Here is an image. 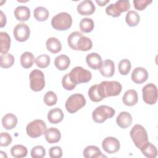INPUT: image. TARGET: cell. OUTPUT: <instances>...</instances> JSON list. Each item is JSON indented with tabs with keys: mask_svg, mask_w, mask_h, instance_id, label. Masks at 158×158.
Masks as SVG:
<instances>
[{
	"mask_svg": "<svg viewBox=\"0 0 158 158\" xmlns=\"http://www.w3.org/2000/svg\"><path fill=\"white\" fill-rule=\"evenodd\" d=\"M35 60L33 54L30 52H25L20 56V64L25 69L31 67L33 65Z\"/></svg>",
	"mask_w": 158,
	"mask_h": 158,
	"instance_id": "28",
	"label": "cell"
},
{
	"mask_svg": "<svg viewBox=\"0 0 158 158\" xmlns=\"http://www.w3.org/2000/svg\"><path fill=\"white\" fill-rule=\"evenodd\" d=\"M69 77L71 81L77 85L90 81L92 74L90 71L85 69L82 67L77 66L72 69L69 73Z\"/></svg>",
	"mask_w": 158,
	"mask_h": 158,
	"instance_id": "5",
	"label": "cell"
},
{
	"mask_svg": "<svg viewBox=\"0 0 158 158\" xmlns=\"http://www.w3.org/2000/svg\"><path fill=\"white\" fill-rule=\"evenodd\" d=\"M102 147L106 152L111 154L118 151L120 148V144L116 138L109 136L104 138L102 141Z\"/></svg>",
	"mask_w": 158,
	"mask_h": 158,
	"instance_id": "11",
	"label": "cell"
},
{
	"mask_svg": "<svg viewBox=\"0 0 158 158\" xmlns=\"http://www.w3.org/2000/svg\"><path fill=\"white\" fill-rule=\"evenodd\" d=\"M0 156L1 157H7V155L5 154V152H4L3 151H0Z\"/></svg>",
	"mask_w": 158,
	"mask_h": 158,
	"instance_id": "48",
	"label": "cell"
},
{
	"mask_svg": "<svg viewBox=\"0 0 158 158\" xmlns=\"http://www.w3.org/2000/svg\"><path fill=\"white\" fill-rule=\"evenodd\" d=\"M86 62L88 65L94 70L99 69L102 64L101 57L96 52H92L88 54L86 57Z\"/></svg>",
	"mask_w": 158,
	"mask_h": 158,
	"instance_id": "14",
	"label": "cell"
},
{
	"mask_svg": "<svg viewBox=\"0 0 158 158\" xmlns=\"http://www.w3.org/2000/svg\"><path fill=\"white\" fill-rule=\"evenodd\" d=\"M130 135L135 145L139 149L148 141L147 131L141 125H135L131 128Z\"/></svg>",
	"mask_w": 158,
	"mask_h": 158,
	"instance_id": "3",
	"label": "cell"
},
{
	"mask_svg": "<svg viewBox=\"0 0 158 158\" xmlns=\"http://www.w3.org/2000/svg\"><path fill=\"white\" fill-rule=\"evenodd\" d=\"M11 155L15 158H21L27 156L28 151L25 146L22 144H16L10 149Z\"/></svg>",
	"mask_w": 158,
	"mask_h": 158,
	"instance_id": "30",
	"label": "cell"
},
{
	"mask_svg": "<svg viewBox=\"0 0 158 158\" xmlns=\"http://www.w3.org/2000/svg\"><path fill=\"white\" fill-rule=\"evenodd\" d=\"M14 15L19 21H27L30 17V10L27 6H19L15 9Z\"/></svg>",
	"mask_w": 158,
	"mask_h": 158,
	"instance_id": "19",
	"label": "cell"
},
{
	"mask_svg": "<svg viewBox=\"0 0 158 158\" xmlns=\"http://www.w3.org/2000/svg\"><path fill=\"white\" fill-rule=\"evenodd\" d=\"M86 104V99L84 96L80 93H75L70 96L65 102V108L70 114H74L84 107Z\"/></svg>",
	"mask_w": 158,
	"mask_h": 158,
	"instance_id": "4",
	"label": "cell"
},
{
	"mask_svg": "<svg viewBox=\"0 0 158 158\" xmlns=\"http://www.w3.org/2000/svg\"><path fill=\"white\" fill-rule=\"evenodd\" d=\"M34 17L38 21L43 22L47 20L49 16V11L48 10L42 6L37 7L35 9L34 12Z\"/></svg>",
	"mask_w": 158,
	"mask_h": 158,
	"instance_id": "32",
	"label": "cell"
},
{
	"mask_svg": "<svg viewBox=\"0 0 158 158\" xmlns=\"http://www.w3.org/2000/svg\"><path fill=\"white\" fill-rule=\"evenodd\" d=\"M138 99V93L135 89H128L126 91L122 98L123 104L128 106H135L137 103Z\"/></svg>",
	"mask_w": 158,
	"mask_h": 158,
	"instance_id": "17",
	"label": "cell"
},
{
	"mask_svg": "<svg viewBox=\"0 0 158 158\" xmlns=\"http://www.w3.org/2000/svg\"><path fill=\"white\" fill-rule=\"evenodd\" d=\"M47 49L53 54L60 52L62 49V44L60 41L55 37L48 38L46 42Z\"/></svg>",
	"mask_w": 158,
	"mask_h": 158,
	"instance_id": "23",
	"label": "cell"
},
{
	"mask_svg": "<svg viewBox=\"0 0 158 158\" xmlns=\"http://www.w3.org/2000/svg\"><path fill=\"white\" fill-rule=\"evenodd\" d=\"M115 113V110L111 107L101 105L97 107L92 113L93 120L96 123H103L107 118H112Z\"/></svg>",
	"mask_w": 158,
	"mask_h": 158,
	"instance_id": "6",
	"label": "cell"
},
{
	"mask_svg": "<svg viewBox=\"0 0 158 158\" xmlns=\"http://www.w3.org/2000/svg\"><path fill=\"white\" fill-rule=\"evenodd\" d=\"M143 99L144 102L148 104H154L157 100V86L153 83L146 85L142 89Z\"/></svg>",
	"mask_w": 158,
	"mask_h": 158,
	"instance_id": "9",
	"label": "cell"
},
{
	"mask_svg": "<svg viewBox=\"0 0 158 158\" xmlns=\"http://www.w3.org/2000/svg\"><path fill=\"white\" fill-rule=\"evenodd\" d=\"M152 1L151 0H134V7L136 10H143Z\"/></svg>",
	"mask_w": 158,
	"mask_h": 158,
	"instance_id": "42",
	"label": "cell"
},
{
	"mask_svg": "<svg viewBox=\"0 0 158 158\" xmlns=\"http://www.w3.org/2000/svg\"><path fill=\"white\" fill-rule=\"evenodd\" d=\"M17 123V117L12 114L8 113L3 116L2 118V125L6 130H11L15 128Z\"/></svg>",
	"mask_w": 158,
	"mask_h": 158,
	"instance_id": "22",
	"label": "cell"
},
{
	"mask_svg": "<svg viewBox=\"0 0 158 158\" xmlns=\"http://www.w3.org/2000/svg\"><path fill=\"white\" fill-rule=\"evenodd\" d=\"M96 2L97 4H98L99 6H105L107 3H108V2H109V0H106V1H98V0H96Z\"/></svg>",
	"mask_w": 158,
	"mask_h": 158,
	"instance_id": "47",
	"label": "cell"
},
{
	"mask_svg": "<svg viewBox=\"0 0 158 158\" xmlns=\"http://www.w3.org/2000/svg\"><path fill=\"white\" fill-rule=\"evenodd\" d=\"M115 5L120 13L123 12H126L130 8V3L129 1H117L115 3Z\"/></svg>",
	"mask_w": 158,
	"mask_h": 158,
	"instance_id": "41",
	"label": "cell"
},
{
	"mask_svg": "<svg viewBox=\"0 0 158 158\" xmlns=\"http://www.w3.org/2000/svg\"><path fill=\"white\" fill-rule=\"evenodd\" d=\"M96 7L91 0H84L81 1L77 6V10L81 15H89L93 14Z\"/></svg>",
	"mask_w": 158,
	"mask_h": 158,
	"instance_id": "12",
	"label": "cell"
},
{
	"mask_svg": "<svg viewBox=\"0 0 158 158\" xmlns=\"http://www.w3.org/2000/svg\"><path fill=\"white\" fill-rule=\"evenodd\" d=\"M43 101L47 106H52L56 104L57 101V97L53 91H49L44 94Z\"/></svg>",
	"mask_w": 158,
	"mask_h": 158,
	"instance_id": "38",
	"label": "cell"
},
{
	"mask_svg": "<svg viewBox=\"0 0 158 158\" xmlns=\"http://www.w3.org/2000/svg\"><path fill=\"white\" fill-rule=\"evenodd\" d=\"M46 155V151L43 146L38 145L31 150V156L33 158H43Z\"/></svg>",
	"mask_w": 158,
	"mask_h": 158,
	"instance_id": "39",
	"label": "cell"
},
{
	"mask_svg": "<svg viewBox=\"0 0 158 158\" xmlns=\"http://www.w3.org/2000/svg\"><path fill=\"white\" fill-rule=\"evenodd\" d=\"M127 23L130 27L136 26L140 20V16L135 10H129L125 16Z\"/></svg>",
	"mask_w": 158,
	"mask_h": 158,
	"instance_id": "29",
	"label": "cell"
},
{
	"mask_svg": "<svg viewBox=\"0 0 158 158\" xmlns=\"http://www.w3.org/2000/svg\"><path fill=\"white\" fill-rule=\"evenodd\" d=\"M92 47L93 43L91 40L89 38L83 35L80 36L77 42V51L79 50L81 51H86L91 49Z\"/></svg>",
	"mask_w": 158,
	"mask_h": 158,
	"instance_id": "26",
	"label": "cell"
},
{
	"mask_svg": "<svg viewBox=\"0 0 158 158\" xmlns=\"http://www.w3.org/2000/svg\"><path fill=\"white\" fill-rule=\"evenodd\" d=\"M12 141V136L7 132H2L1 133L0 138V146H7Z\"/></svg>",
	"mask_w": 158,
	"mask_h": 158,
	"instance_id": "43",
	"label": "cell"
},
{
	"mask_svg": "<svg viewBox=\"0 0 158 158\" xmlns=\"http://www.w3.org/2000/svg\"><path fill=\"white\" fill-rule=\"evenodd\" d=\"M64 118V114L62 110L58 107L50 110L48 114V121L53 124L60 122Z\"/></svg>",
	"mask_w": 158,
	"mask_h": 158,
	"instance_id": "21",
	"label": "cell"
},
{
	"mask_svg": "<svg viewBox=\"0 0 158 158\" xmlns=\"http://www.w3.org/2000/svg\"><path fill=\"white\" fill-rule=\"evenodd\" d=\"M117 124L122 128L129 127L132 123V117L128 112H121L116 118Z\"/></svg>",
	"mask_w": 158,
	"mask_h": 158,
	"instance_id": "16",
	"label": "cell"
},
{
	"mask_svg": "<svg viewBox=\"0 0 158 158\" xmlns=\"http://www.w3.org/2000/svg\"><path fill=\"white\" fill-rule=\"evenodd\" d=\"M94 27V22L91 18H83L80 22V28L82 32L89 33Z\"/></svg>",
	"mask_w": 158,
	"mask_h": 158,
	"instance_id": "33",
	"label": "cell"
},
{
	"mask_svg": "<svg viewBox=\"0 0 158 158\" xmlns=\"http://www.w3.org/2000/svg\"><path fill=\"white\" fill-rule=\"evenodd\" d=\"M122 89V85L117 81H104L98 85V90L102 99L109 96L118 95Z\"/></svg>",
	"mask_w": 158,
	"mask_h": 158,
	"instance_id": "1",
	"label": "cell"
},
{
	"mask_svg": "<svg viewBox=\"0 0 158 158\" xmlns=\"http://www.w3.org/2000/svg\"><path fill=\"white\" fill-rule=\"evenodd\" d=\"M106 12L109 15H110L114 17H119L121 14V13L117 9L115 4H113V3L109 4L107 6V7L106 9Z\"/></svg>",
	"mask_w": 158,
	"mask_h": 158,
	"instance_id": "44",
	"label": "cell"
},
{
	"mask_svg": "<svg viewBox=\"0 0 158 158\" xmlns=\"http://www.w3.org/2000/svg\"><path fill=\"white\" fill-rule=\"evenodd\" d=\"M13 34L17 41L23 42L28 39L30 35V30L27 24L20 23L14 27Z\"/></svg>",
	"mask_w": 158,
	"mask_h": 158,
	"instance_id": "10",
	"label": "cell"
},
{
	"mask_svg": "<svg viewBox=\"0 0 158 158\" xmlns=\"http://www.w3.org/2000/svg\"><path fill=\"white\" fill-rule=\"evenodd\" d=\"M131 64L130 61L127 59H122L118 65L120 73L122 75H127L130 71Z\"/></svg>",
	"mask_w": 158,
	"mask_h": 158,
	"instance_id": "34",
	"label": "cell"
},
{
	"mask_svg": "<svg viewBox=\"0 0 158 158\" xmlns=\"http://www.w3.org/2000/svg\"><path fill=\"white\" fill-rule=\"evenodd\" d=\"M83 155L86 158H101L106 157L102 154L101 150L95 146H88L86 147L83 152Z\"/></svg>",
	"mask_w": 158,
	"mask_h": 158,
	"instance_id": "20",
	"label": "cell"
},
{
	"mask_svg": "<svg viewBox=\"0 0 158 158\" xmlns=\"http://www.w3.org/2000/svg\"><path fill=\"white\" fill-rule=\"evenodd\" d=\"M83 34L81 32L79 31H73L71 33L67 38V42L68 44L70 46V48H72L73 50L77 51L76 48V45H77V42L78 40L80 38V36H81Z\"/></svg>",
	"mask_w": 158,
	"mask_h": 158,
	"instance_id": "35",
	"label": "cell"
},
{
	"mask_svg": "<svg viewBox=\"0 0 158 158\" xmlns=\"http://www.w3.org/2000/svg\"><path fill=\"white\" fill-rule=\"evenodd\" d=\"M72 23L71 15L64 12H60L54 15L51 20L52 27L57 30L64 31L70 28Z\"/></svg>",
	"mask_w": 158,
	"mask_h": 158,
	"instance_id": "2",
	"label": "cell"
},
{
	"mask_svg": "<svg viewBox=\"0 0 158 158\" xmlns=\"http://www.w3.org/2000/svg\"><path fill=\"white\" fill-rule=\"evenodd\" d=\"M88 94L89 96V99L93 102H97L102 100L98 90V85H94L91 86L88 90Z\"/></svg>",
	"mask_w": 158,
	"mask_h": 158,
	"instance_id": "37",
	"label": "cell"
},
{
	"mask_svg": "<svg viewBox=\"0 0 158 158\" xmlns=\"http://www.w3.org/2000/svg\"><path fill=\"white\" fill-rule=\"evenodd\" d=\"M14 63V57L10 53L1 54L0 65L2 68L7 69L13 65Z\"/></svg>",
	"mask_w": 158,
	"mask_h": 158,
	"instance_id": "31",
	"label": "cell"
},
{
	"mask_svg": "<svg viewBox=\"0 0 158 158\" xmlns=\"http://www.w3.org/2000/svg\"><path fill=\"white\" fill-rule=\"evenodd\" d=\"M0 23H1V25H0V27L2 28L3 27H4L6 25V15L4 14V13L2 12V11H0Z\"/></svg>",
	"mask_w": 158,
	"mask_h": 158,
	"instance_id": "46",
	"label": "cell"
},
{
	"mask_svg": "<svg viewBox=\"0 0 158 158\" xmlns=\"http://www.w3.org/2000/svg\"><path fill=\"white\" fill-rule=\"evenodd\" d=\"M101 74L105 77H112L115 73L114 62L110 59H106L102 62V64L99 69Z\"/></svg>",
	"mask_w": 158,
	"mask_h": 158,
	"instance_id": "15",
	"label": "cell"
},
{
	"mask_svg": "<svg viewBox=\"0 0 158 158\" xmlns=\"http://www.w3.org/2000/svg\"><path fill=\"white\" fill-rule=\"evenodd\" d=\"M45 139L50 144L59 142L61 138L60 131L54 127H51L46 130L45 133Z\"/></svg>",
	"mask_w": 158,
	"mask_h": 158,
	"instance_id": "18",
	"label": "cell"
},
{
	"mask_svg": "<svg viewBox=\"0 0 158 158\" xmlns=\"http://www.w3.org/2000/svg\"><path fill=\"white\" fill-rule=\"evenodd\" d=\"M10 38L7 33L0 32V52L1 54L7 53L10 46Z\"/></svg>",
	"mask_w": 158,
	"mask_h": 158,
	"instance_id": "27",
	"label": "cell"
},
{
	"mask_svg": "<svg viewBox=\"0 0 158 158\" xmlns=\"http://www.w3.org/2000/svg\"><path fill=\"white\" fill-rule=\"evenodd\" d=\"M142 154L148 158H155L157 154L156 146L151 143L148 141L140 149Z\"/></svg>",
	"mask_w": 158,
	"mask_h": 158,
	"instance_id": "25",
	"label": "cell"
},
{
	"mask_svg": "<svg viewBox=\"0 0 158 158\" xmlns=\"http://www.w3.org/2000/svg\"><path fill=\"white\" fill-rule=\"evenodd\" d=\"M148 72L145 68L136 67L131 73V80L137 84H141L145 82L148 78Z\"/></svg>",
	"mask_w": 158,
	"mask_h": 158,
	"instance_id": "13",
	"label": "cell"
},
{
	"mask_svg": "<svg viewBox=\"0 0 158 158\" xmlns=\"http://www.w3.org/2000/svg\"><path fill=\"white\" fill-rule=\"evenodd\" d=\"M70 64V60L69 57L65 54L57 56L54 59V65L60 70H66L69 67Z\"/></svg>",
	"mask_w": 158,
	"mask_h": 158,
	"instance_id": "24",
	"label": "cell"
},
{
	"mask_svg": "<svg viewBox=\"0 0 158 158\" xmlns=\"http://www.w3.org/2000/svg\"><path fill=\"white\" fill-rule=\"evenodd\" d=\"M49 156L51 158H60L62 156V150L59 146H52L49 150Z\"/></svg>",
	"mask_w": 158,
	"mask_h": 158,
	"instance_id": "45",
	"label": "cell"
},
{
	"mask_svg": "<svg viewBox=\"0 0 158 158\" xmlns=\"http://www.w3.org/2000/svg\"><path fill=\"white\" fill-rule=\"evenodd\" d=\"M30 88L34 91H41L45 86L44 75L43 72L35 69L32 70L29 75Z\"/></svg>",
	"mask_w": 158,
	"mask_h": 158,
	"instance_id": "8",
	"label": "cell"
},
{
	"mask_svg": "<svg viewBox=\"0 0 158 158\" xmlns=\"http://www.w3.org/2000/svg\"><path fill=\"white\" fill-rule=\"evenodd\" d=\"M35 62L38 67L46 68L50 64V57L47 54H41L35 59Z\"/></svg>",
	"mask_w": 158,
	"mask_h": 158,
	"instance_id": "36",
	"label": "cell"
},
{
	"mask_svg": "<svg viewBox=\"0 0 158 158\" xmlns=\"http://www.w3.org/2000/svg\"><path fill=\"white\" fill-rule=\"evenodd\" d=\"M62 86L64 88V89H65L66 90H72L73 89L75 86H76V84L73 83L69 77V73L65 74L62 79Z\"/></svg>",
	"mask_w": 158,
	"mask_h": 158,
	"instance_id": "40",
	"label": "cell"
},
{
	"mask_svg": "<svg viewBox=\"0 0 158 158\" xmlns=\"http://www.w3.org/2000/svg\"><path fill=\"white\" fill-rule=\"evenodd\" d=\"M47 130L45 122L40 119H36L30 122L26 127L27 134L31 138H38L44 135Z\"/></svg>",
	"mask_w": 158,
	"mask_h": 158,
	"instance_id": "7",
	"label": "cell"
}]
</instances>
